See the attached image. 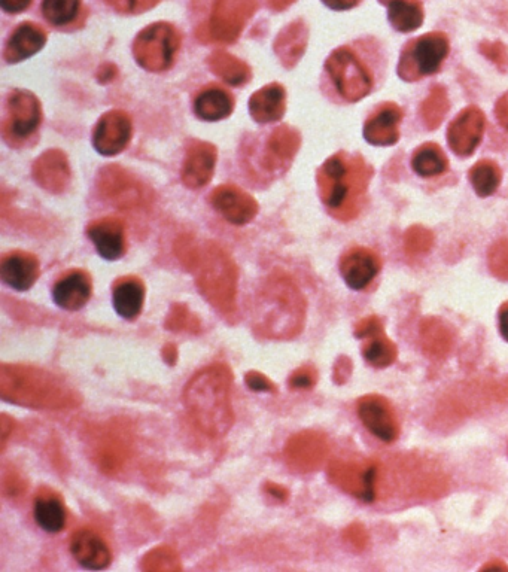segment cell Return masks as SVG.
<instances>
[{"label": "cell", "instance_id": "cell-1", "mask_svg": "<svg viewBox=\"0 0 508 572\" xmlns=\"http://www.w3.org/2000/svg\"><path fill=\"white\" fill-rule=\"evenodd\" d=\"M231 374L222 365L205 368L188 382L185 406L191 419L208 437L219 438L233 425Z\"/></svg>", "mask_w": 508, "mask_h": 572}, {"label": "cell", "instance_id": "cell-2", "mask_svg": "<svg viewBox=\"0 0 508 572\" xmlns=\"http://www.w3.org/2000/svg\"><path fill=\"white\" fill-rule=\"evenodd\" d=\"M371 175L373 170L358 155H333L318 172L322 202L337 218H354L363 206Z\"/></svg>", "mask_w": 508, "mask_h": 572}, {"label": "cell", "instance_id": "cell-3", "mask_svg": "<svg viewBox=\"0 0 508 572\" xmlns=\"http://www.w3.org/2000/svg\"><path fill=\"white\" fill-rule=\"evenodd\" d=\"M179 44L178 32L170 24H152L139 33L133 44V54L146 71L163 72L172 66Z\"/></svg>", "mask_w": 508, "mask_h": 572}, {"label": "cell", "instance_id": "cell-4", "mask_svg": "<svg viewBox=\"0 0 508 572\" xmlns=\"http://www.w3.org/2000/svg\"><path fill=\"white\" fill-rule=\"evenodd\" d=\"M449 54V41L443 33H428L416 39L403 51L398 65V75L404 81H418L433 75Z\"/></svg>", "mask_w": 508, "mask_h": 572}, {"label": "cell", "instance_id": "cell-5", "mask_svg": "<svg viewBox=\"0 0 508 572\" xmlns=\"http://www.w3.org/2000/svg\"><path fill=\"white\" fill-rule=\"evenodd\" d=\"M327 71L340 96L348 102L364 99L373 88V76L367 66L348 48H339L331 54Z\"/></svg>", "mask_w": 508, "mask_h": 572}, {"label": "cell", "instance_id": "cell-6", "mask_svg": "<svg viewBox=\"0 0 508 572\" xmlns=\"http://www.w3.org/2000/svg\"><path fill=\"white\" fill-rule=\"evenodd\" d=\"M202 269H200V285L203 292L212 300L227 301L233 298L234 285H236V272L227 255L211 245L203 255Z\"/></svg>", "mask_w": 508, "mask_h": 572}, {"label": "cell", "instance_id": "cell-7", "mask_svg": "<svg viewBox=\"0 0 508 572\" xmlns=\"http://www.w3.org/2000/svg\"><path fill=\"white\" fill-rule=\"evenodd\" d=\"M97 185L103 199L117 208H135L145 202L144 185L123 167H105L100 172Z\"/></svg>", "mask_w": 508, "mask_h": 572}, {"label": "cell", "instance_id": "cell-8", "mask_svg": "<svg viewBox=\"0 0 508 572\" xmlns=\"http://www.w3.org/2000/svg\"><path fill=\"white\" fill-rule=\"evenodd\" d=\"M255 11V0H217L211 18V33L217 41L233 42Z\"/></svg>", "mask_w": 508, "mask_h": 572}, {"label": "cell", "instance_id": "cell-9", "mask_svg": "<svg viewBox=\"0 0 508 572\" xmlns=\"http://www.w3.org/2000/svg\"><path fill=\"white\" fill-rule=\"evenodd\" d=\"M485 114L476 106L464 109L447 130V141L455 154L468 157L476 151L485 133Z\"/></svg>", "mask_w": 508, "mask_h": 572}, {"label": "cell", "instance_id": "cell-10", "mask_svg": "<svg viewBox=\"0 0 508 572\" xmlns=\"http://www.w3.org/2000/svg\"><path fill=\"white\" fill-rule=\"evenodd\" d=\"M41 124V105L29 91L15 90L8 97L6 129L18 139H26Z\"/></svg>", "mask_w": 508, "mask_h": 572}, {"label": "cell", "instance_id": "cell-11", "mask_svg": "<svg viewBox=\"0 0 508 572\" xmlns=\"http://www.w3.org/2000/svg\"><path fill=\"white\" fill-rule=\"evenodd\" d=\"M132 139V121L121 111H111L103 115L94 129L93 143L102 155H117L126 148Z\"/></svg>", "mask_w": 508, "mask_h": 572}, {"label": "cell", "instance_id": "cell-12", "mask_svg": "<svg viewBox=\"0 0 508 572\" xmlns=\"http://www.w3.org/2000/svg\"><path fill=\"white\" fill-rule=\"evenodd\" d=\"M211 203L228 222L236 225L248 224L258 212L257 202L234 185H221L214 190Z\"/></svg>", "mask_w": 508, "mask_h": 572}, {"label": "cell", "instance_id": "cell-13", "mask_svg": "<svg viewBox=\"0 0 508 572\" xmlns=\"http://www.w3.org/2000/svg\"><path fill=\"white\" fill-rule=\"evenodd\" d=\"M358 415L364 427L383 443H392L397 438V419L391 406L383 398H363L358 404Z\"/></svg>", "mask_w": 508, "mask_h": 572}, {"label": "cell", "instance_id": "cell-14", "mask_svg": "<svg viewBox=\"0 0 508 572\" xmlns=\"http://www.w3.org/2000/svg\"><path fill=\"white\" fill-rule=\"evenodd\" d=\"M69 549L73 559L85 570H106L111 565L112 555L108 544L88 529H81L73 534Z\"/></svg>", "mask_w": 508, "mask_h": 572}, {"label": "cell", "instance_id": "cell-15", "mask_svg": "<svg viewBox=\"0 0 508 572\" xmlns=\"http://www.w3.org/2000/svg\"><path fill=\"white\" fill-rule=\"evenodd\" d=\"M217 149L211 143L196 142L188 148L182 169V181L188 188H202L212 179Z\"/></svg>", "mask_w": 508, "mask_h": 572}, {"label": "cell", "instance_id": "cell-16", "mask_svg": "<svg viewBox=\"0 0 508 572\" xmlns=\"http://www.w3.org/2000/svg\"><path fill=\"white\" fill-rule=\"evenodd\" d=\"M35 181L50 193H62L71 181V167L65 152L51 149L36 160L33 166Z\"/></svg>", "mask_w": 508, "mask_h": 572}, {"label": "cell", "instance_id": "cell-17", "mask_svg": "<svg viewBox=\"0 0 508 572\" xmlns=\"http://www.w3.org/2000/svg\"><path fill=\"white\" fill-rule=\"evenodd\" d=\"M380 270V261L370 249L358 248L349 251L340 263V272L349 288H367Z\"/></svg>", "mask_w": 508, "mask_h": 572}, {"label": "cell", "instance_id": "cell-18", "mask_svg": "<svg viewBox=\"0 0 508 572\" xmlns=\"http://www.w3.org/2000/svg\"><path fill=\"white\" fill-rule=\"evenodd\" d=\"M403 111L394 103L382 106L364 126L365 141L371 145L391 146L400 139V124Z\"/></svg>", "mask_w": 508, "mask_h": 572}, {"label": "cell", "instance_id": "cell-19", "mask_svg": "<svg viewBox=\"0 0 508 572\" xmlns=\"http://www.w3.org/2000/svg\"><path fill=\"white\" fill-rule=\"evenodd\" d=\"M88 236L100 257L108 261L120 260L126 252L123 222L115 218L100 219L88 228Z\"/></svg>", "mask_w": 508, "mask_h": 572}, {"label": "cell", "instance_id": "cell-20", "mask_svg": "<svg viewBox=\"0 0 508 572\" xmlns=\"http://www.w3.org/2000/svg\"><path fill=\"white\" fill-rule=\"evenodd\" d=\"M91 297L90 276L81 270L63 276L53 289L54 303L68 312L81 310Z\"/></svg>", "mask_w": 508, "mask_h": 572}, {"label": "cell", "instance_id": "cell-21", "mask_svg": "<svg viewBox=\"0 0 508 572\" xmlns=\"http://www.w3.org/2000/svg\"><path fill=\"white\" fill-rule=\"evenodd\" d=\"M0 276L2 281L15 291H27L38 281V260L23 252L6 255L0 266Z\"/></svg>", "mask_w": 508, "mask_h": 572}, {"label": "cell", "instance_id": "cell-22", "mask_svg": "<svg viewBox=\"0 0 508 572\" xmlns=\"http://www.w3.org/2000/svg\"><path fill=\"white\" fill-rule=\"evenodd\" d=\"M47 35L41 27L33 23H24L15 29L5 48V60L18 63L29 59L44 48Z\"/></svg>", "mask_w": 508, "mask_h": 572}, {"label": "cell", "instance_id": "cell-23", "mask_svg": "<svg viewBox=\"0 0 508 572\" xmlns=\"http://www.w3.org/2000/svg\"><path fill=\"white\" fill-rule=\"evenodd\" d=\"M300 148V135L290 127H279L267 141L263 164L270 172L285 169Z\"/></svg>", "mask_w": 508, "mask_h": 572}, {"label": "cell", "instance_id": "cell-24", "mask_svg": "<svg viewBox=\"0 0 508 572\" xmlns=\"http://www.w3.org/2000/svg\"><path fill=\"white\" fill-rule=\"evenodd\" d=\"M249 112L257 123L281 120L285 112V90L281 85L261 88L249 100Z\"/></svg>", "mask_w": 508, "mask_h": 572}, {"label": "cell", "instance_id": "cell-25", "mask_svg": "<svg viewBox=\"0 0 508 572\" xmlns=\"http://www.w3.org/2000/svg\"><path fill=\"white\" fill-rule=\"evenodd\" d=\"M114 309L127 321L138 318L144 307L145 289L135 278L123 279L114 288Z\"/></svg>", "mask_w": 508, "mask_h": 572}, {"label": "cell", "instance_id": "cell-26", "mask_svg": "<svg viewBox=\"0 0 508 572\" xmlns=\"http://www.w3.org/2000/svg\"><path fill=\"white\" fill-rule=\"evenodd\" d=\"M33 516L39 528L44 529L48 534H57L65 529L66 508L56 495H39L33 505Z\"/></svg>", "mask_w": 508, "mask_h": 572}, {"label": "cell", "instance_id": "cell-27", "mask_svg": "<svg viewBox=\"0 0 508 572\" xmlns=\"http://www.w3.org/2000/svg\"><path fill=\"white\" fill-rule=\"evenodd\" d=\"M307 44V30L303 23H292L279 35L275 51L287 68H292L303 56Z\"/></svg>", "mask_w": 508, "mask_h": 572}, {"label": "cell", "instance_id": "cell-28", "mask_svg": "<svg viewBox=\"0 0 508 572\" xmlns=\"http://www.w3.org/2000/svg\"><path fill=\"white\" fill-rule=\"evenodd\" d=\"M194 111L205 121H219L227 118L233 111V100L219 88L203 91L196 102Z\"/></svg>", "mask_w": 508, "mask_h": 572}, {"label": "cell", "instance_id": "cell-29", "mask_svg": "<svg viewBox=\"0 0 508 572\" xmlns=\"http://www.w3.org/2000/svg\"><path fill=\"white\" fill-rule=\"evenodd\" d=\"M388 18L398 32H415L424 23V9L413 0H395L389 3Z\"/></svg>", "mask_w": 508, "mask_h": 572}, {"label": "cell", "instance_id": "cell-30", "mask_svg": "<svg viewBox=\"0 0 508 572\" xmlns=\"http://www.w3.org/2000/svg\"><path fill=\"white\" fill-rule=\"evenodd\" d=\"M209 66L222 81L230 85H243L251 78V69L231 54L218 51L209 57Z\"/></svg>", "mask_w": 508, "mask_h": 572}, {"label": "cell", "instance_id": "cell-31", "mask_svg": "<svg viewBox=\"0 0 508 572\" xmlns=\"http://www.w3.org/2000/svg\"><path fill=\"white\" fill-rule=\"evenodd\" d=\"M449 161L436 143L421 146L413 155L412 167L422 178H434L446 172Z\"/></svg>", "mask_w": 508, "mask_h": 572}, {"label": "cell", "instance_id": "cell-32", "mask_svg": "<svg viewBox=\"0 0 508 572\" xmlns=\"http://www.w3.org/2000/svg\"><path fill=\"white\" fill-rule=\"evenodd\" d=\"M503 173L497 163L482 160L470 170V182L477 196L489 197L500 187Z\"/></svg>", "mask_w": 508, "mask_h": 572}, {"label": "cell", "instance_id": "cell-33", "mask_svg": "<svg viewBox=\"0 0 508 572\" xmlns=\"http://www.w3.org/2000/svg\"><path fill=\"white\" fill-rule=\"evenodd\" d=\"M81 11V0H42L45 20L56 27L73 23Z\"/></svg>", "mask_w": 508, "mask_h": 572}, {"label": "cell", "instance_id": "cell-34", "mask_svg": "<svg viewBox=\"0 0 508 572\" xmlns=\"http://www.w3.org/2000/svg\"><path fill=\"white\" fill-rule=\"evenodd\" d=\"M449 111V100L446 91L441 87L434 88L421 106V117L425 126L430 130L437 129L443 123Z\"/></svg>", "mask_w": 508, "mask_h": 572}, {"label": "cell", "instance_id": "cell-35", "mask_svg": "<svg viewBox=\"0 0 508 572\" xmlns=\"http://www.w3.org/2000/svg\"><path fill=\"white\" fill-rule=\"evenodd\" d=\"M364 355L374 367H385L394 361L395 349L388 340L377 337L365 346Z\"/></svg>", "mask_w": 508, "mask_h": 572}, {"label": "cell", "instance_id": "cell-36", "mask_svg": "<svg viewBox=\"0 0 508 572\" xmlns=\"http://www.w3.org/2000/svg\"><path fill=\"white\" fill-rule=\"evenodd\" d=\"M105 2L121 14H141L154 8L160 0H105Z\"/></svg>", "mask_w": 508, "mask_h": 572}, {"label": "cell", "instance_id": "cell-37", "mask_svg": "<svg viewBox=\"0 0 508 572\" xmlns=\"http://www.w3.org/2000/svg\"><path fill=\"white\" fill-rule=\"evenodd\" d=\"M492 272L500 278L508 279V242H500L492 248L491 257Z\"/></svg>", "mask_w": 508, "mask_h": 572}, {"label": "cell", "instance_id": "cell-38", "mask_svg": "<svg viewBox=\"0 0 508 572\" xmlns=\"http://www.w3.org/2000/svg\"><path fill=\"white\" fill-rule=\"evenodd\" d=\"M431 239L433 237H431L430 231L424 230V228H413L407 234V246L413 252L425 251L431 245Z\"/></svg>", "mask_w": 508, "mask_h": 572}, {"label": "cell", "instance_id": "cell-39", "mask_svg": "<svg viewBox=\"0 0 508 572\" xmlns=\"http://www.w3.org/2000/svg\"><path fill=\"white\" fill-rule=\"evenodd\" d=\"M246 385H248L249 389L255 392H273L275 391V386L272 385L269 379L263 374L252 373L246 374Z\"/></svg>", "mask_w": 508, "mask_h": 572}, {"label": "cell", "instance_id": "cell-40", "mask_svg": "<svg viewBox=\"0 0 508 572\" xmlns=\"http://www.w3.org/2000/svg\"><path fill=\"white\" fill-rule=\"evenodd\" d=\"M313 383H315V379L307 371H297L290 380V385L295 389H307L313 386Z\"/></svg>", "mask_w": 508, "mask_h": 572}, {"label": "cell", "instance_id": "cell-41", "mask_svg": "<svg viewBox=\"0 0 508 572\" xmlns=\"http://www.w3.org/2000/svg\"><path fill=\"white\" fill-rule=\"evenodd\" d=\"M30 3L32 0H0L3 11L8 12V14H20L29 8Z\"/></svg>", "mask_w": 508, "mask_h": 572}, {"label": "cell", "instance_id": "cell-42", "mask_svg": "<svg viewBox=\"0 0 508 572\" xmlns=\"http://www.w3.org/2000/svg\"><path fill=\"white\" fill-rule=\"evenodd\" d=\"M495 114H497L501 126L508 130V93L498 100L497 106H495Z\"/></svg>", "mask_w": 508, "mask_h": 572}, {"label": "cell", "instance_id": "cell-43", "mask_svg": "<svg viewBox=\"0 0 508 572\" xmlns=\"http://www.w3.org/2000/svg\"><path fill=\"white\" fill-rule=\"evenodd\" d=\"M322 2L334 11H348V9L355 8L360 0H322Z\"/></svg>", "mask_w": 508, "mask_h": 572}, {"label": "cell", "instance_id": "cell-44", "mask_svg": "<svg viewBox=\"0 0 508 572\" xmlns=\"http://www.w3.org/2000/svg\"><path fill=\"white\" fill-rule=\"evenodd\" d=\"M500 331L501 336L508 342V303L504 304L500 310Z\"/></svg>", "mask_w": 508, "mask_h": 572}, {"label": "cell", "instance_id": "cell-45", "mask_svg": "<svg viewBox=\"0 0 508 572\" xmlns=\"http://www.w3.org/2000/svg\"><path fill=\"white\" fill-rule=\"evenodd\" d=\"M291 2H294V0H270V3H272L275 9L285 8V6L290 5Z\"/></svg>", "mask_w": 508, "mask_h": 572}, {"label": "cell", "instance_id": "cell-46", "mask_svg": "<svg viewBox=\"0 0 508 572\" xmlns=\"http://www.w3.org/2000/svg\"><path fill=\"white\" fill-rule=\"evenodd\" d=\"M380 2H382V3H392V2H395V0H380Z\"/></svg>", "mask_w": 508, "mask_h": 572}]
</instances>
